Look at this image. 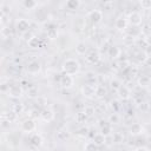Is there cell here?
<instances>
[{
    "instance_id": "1",
    "label": "cell",
    "mask_w": 151,
    "mask_h": 151,
    "mask_svg": "<svg viewBox=\"0 0 151 151\" xmlns=\"http://www.w3.org/2000/svg\"><path fill=\"white\" fill-rule=\"evenodd\" d=\"M61 68H63L64 74L72 76V74L78 73V71H79V68H80V65H79V63H78L76 59L70 58V59H66V60L64 61Z\"/></svg>"
},
{
    "instance_id": "2",
    "label": "cell",
    "mask_w": 151,
    "mask_h": 151,
    "mask_svg": "<svg viewBox=\"0 0 151 151\" xmlns=\"http://www.w3.org/2000/svg\"><path fill=\"white\" fill-rule=\"evenodd\" d=\"M97 92V85L94 84H84L81 87V93L86 98H93Z\"/></svg>"
},
{
    "instance_id": "3",
    "label": "cell",
    "mask_w": 151,
    "mask_h": 151,
    "mask_svg": "<svg viewBox=\"0 0 151 151\" xmlns=\"http://www.w3.org/2000/svg\"><path fill=\"white\" fill-rule=\"evenodd\" d=\"M59 81H60V85L63 87H65V88H70L73 85V78L71 76H67V74H63L60 77Z\"/></svg>"
},
{
    "instance_id": "4",
    "label": "cell",
    "mask_w": 151,
    "mask_h": 151,
    "mask_svg": "<svg viewBox=\"0 0 151 151\" xmlns=\"http://www.w3.org/2000/svg\"><path fill=\"white\" fill-rule=\"evenodd\" d=\"M22 92H24V91H22V87H21L20 85H12V86H9V90H8L9 96L13 97V98H19V97H21Z\"/></svg>"
},
{
    "instance_id": "5",
    "label": "cell",
    "mask_w": 151,
    "mask_h": 151,
    "mask_svg": "<svg viewBox=\"0 0 151 151\" xmlns=\"http://www.w3.org/2000/svg\"><path fill=\"white\" fill-rule=\"evenodd\" d=\"M35 129V122L33 119H26L21 124V130L25 132H32Z\"/></svg>"
},
{
    "instance_id": "6",
    "label": "cell",
    "mask_w": 151,
    "mask_h": 151,
    "mask_svg": "<svg viewBox=\"0 0 151 151\" xmlns=\"http://www.w3.org/2000/svg\"><path fill=\"white\" fill-rule=\"evenodd\" d=\"M40 118H41L44 122H51V120H53V118H54V112H53L51 109H44V110L40 112Z\"/></svg>"
},
{
    "instance_id": "7",
    "label": "cell",
    "mask_w": 151,
    "mask_h": 151,
    "mask_svg": "<svg viewBox=\"0 0 151 151\" xmlns=\"http://www.w3.org/2000/svg\"><path fill=\"white\" fill-rule=\"evenodd\" d=\"M129 21L131 25L133 26H138L142 24V15L138 13V12H132L130 15H129Z\"/></svg>"
},
{
    "instance_id": "8",
    "label": "cell",
    "mask_w": 151,
    "mask_h": 151,
    "mask_svg": "<svg viewBox=\"0 0 151 151\" xmlns=\"http://www.w3.org/2000/svg\"><path fill=\"white\" fill-rule=\"evenodd\" d=\"M40 70H41V65H40V63L37 61V60L31 61V63L28 64V66H27V71H28V73H31V74H37Z\"/></svg>"
},
{
    "instance_id": "9",
    "label": "cell",
    "mask_w": 151,
    "mask_h": 151,
    "mask_svg": "<svg viewBox=\"0 0 151 151\" xmlns=\"http://www.w3.org/2000/svg\"><path fill=\"white\" fill-rule=\"evenodd\" d=\"M88 18L91 19V21H92V22L97 24V22H99V21L103 19V12H101V11H99V9H94V11L90 12Z\"/></svg>"
},
{
    "instance_id": "10",
    "label": "cell",
    "mask_w": 151,
    "mask_h": 151,
    "mask_svg": "<svg viewBox=\"0 0 151 151\" xmlns=\"http://www.w3.org/2000/svg\"><path fill=\"white\" fill-rule=\"evenodd\" d=\"M85 59H86V61L90 63V64H97V63L99 61V59H100V55H99L98 52L92 51V52H90V53L85 57Z\"/></svg>"
},
{
    "instance_id": "11",
    "label": "cell",
    "mask_w": 151,
    "mask_h": 151,
    "mask_svg": "<svg viewBox=\"0 0 151 151\" xmlns=\"http://www.w3.org/2000/svg\"><path fill=\"white\" fill-rule=\"evenodd\" d=\"M143 131H144V129H143L142 124H139V123H134V124H132V125L130 126V133H131L132 136L142 134Z\"/></svg>"
},
{
    "instance_id": "12",
    "label": "cell",
    "mask_w": 151,
    "mask_h": 151,
    "mask_svg": "<svg viewBox=\"0 0 151 151\" xmlns=\"http://www.w3.org/2000/svg\"><path fill=\"white\" fill-rule=\"evenodd\" d=\"M117 91H118V96H119L120 99L126 100V99L130 98V91H129V88H127L126 86H123V85H122Z\"/></svg>"
},
{
    "instance_id": "13",
    "label": "cell",
    "mask_w": 151,
    "mask_h": 151,
    "mask_svg": "<svg viewBox=\"0 0 151 151\" xmlns=\"http://www.w3.org/2000/svg\"><path fill=\"white\" fill-rule=\"evenodd\" d=\"M107 54H109V57H111L112 59H117V58L120 55V50H119L117 46L111 45V46L107 48Z\"/></svg>"
},
{
    "instance_id": "14",
    "label": "cell",
    "mask_w": 151,
    "mask_h": 151,
    "mask_svg": "<svg viewBox=\"0 0 151 151\" xmlns=\"http://www.w3.org/2000/svg\"><path fill=\"white\" fill-rule=\"evenodd\" d=\"M17 28H18V31H20V32H26V31L29 28V22H28L26 19H20V20L17 22Z\"/></svg>"
},
{
    "instance_id": "15",
    "label": "cell",
    "mask_w": 151,
    "mask_h": 151,
    "mask_svg": "<svg viewBox=\"0 0 151 151\" xmlns=\"http://www.w3.org/2000/svg\"><path fill=\"white\" fill-rule=\"evenodd\" d=\"M92 143L99 147V146L104 145V143H105V137H104L101 133H97V134H94V136H93Z\"/></svg>"
},
{
    "instance_id": "16",
    "label": "cell",
    "mask_w": 151,
    "mask_h": 151,
    "mask_svg": "<svg viewBox=\"0 0 151 151\" xmlns=\"http://www.w3.org/2000/svg\"><path fill=\"white\" fill-rule=\"evenodd\" d=\"M31 144L33 145V146H35V147H38V146H40L41 144H42V138H41V136L40 134H34V136H32L31 137Z\"/></svg>"
},
{
    "instance_id": "17",
    "label": "cell",
    "mask_w": 151,
    "mask_h": 151,
    "mask_svg": "<svg viewBox=\"0 0 151 151\" xmlns=\"http://www.w3.org/2000/svg\"><path fill=\"white\" fill-rule=\"evenodd\" d=\"M126 25H127V22H126V19H124V18H118L114 22V26L117 29H125Z\"/></svg>"
},
{
    "instance_id": "18",
    "label": "cell",
    "mask_w": 151,
    "mask_h": 151,
    "mask_svg": "<svg viewBox=\"0 0 151 151\" xmlns=\"http://www.w3.org/2000/svg\"><path fill=\"white\" fill-rule=\"evenodd\" d=\"M55 138L60 142H65L66 139L70 138V133L67 131H58V133L55 134Z\"/></svg>"
},
{
    "instance_id": "19",
    "label": "cell",
    "mask_w": 151,
    "mask_h": 151,
    "mask_svg": "<svg viewBox=\"0 0 151 151\" xmlns=\"http://www.w3.org/2000/svg\"><path fill=\"white\" fill-rule=\"evenodd\" d=\"M87 51V47L85 45V42H78L77 46H76V52L78 54H85Z\"/></svg>"
},
{
    "instance_id": "20",
    "label": "cell",
    "mask_w": 151,
    "mask_h": 151,
    "mask_svg": "<svg viewBox=\"0 0 151 151\" xmlns=\"http://www.w3.org/2000/svg\"><path fill=\"white\" fill-rule=\"evenodd\" d=\"M138 84L139 86H149L150 85V78L147 76H142L139 79H138Z\"/></svg>"
},
{
    "instance_id": "21",
    "label": "cell",
    "mask_w": 151,
    "mask_h": 151,
    "mask_svg": "<svg viewBox=\"0 0 151 151\" xmlns=\"http://www.w3.org/2000/svg\"><path fill=\"white\" fill-rule=\"evenodd\" d=\"M27 42H28V46L32 47V48H38V47H39V39H38L37 37L29 38V40H28Z\"/></svg>"
},
{
    "instance_id": "22",
    "label": "cell",
    "mask_w": 151,
    "mask_h": 151,
    "mask_svg": "<svg viewBox=\"0 0 151 151\" xmlns=\"http://www.w3.org/2000/svg\"><path fill=\"white\" fill-rule=\"evenodd\" d=\"M84 151H98V146L94 145L92 142H87L84 145Z\"/></svg>"
},
{
    "instance_id": "23",
    "label": "cell",
    "mask_w": 151,
    "mask_h": 151,
    "mask_svg": "<svg viewBox=\"0 0 151 151\" xmlns=\"http://www.w3.org/2000/svg\"><path fill=\"white\" fill-rule=\"evenodd\" d=\"M100 131H101L100 133H101L104 137L109 136V134H110V132H111V125L106 123L105 125H103V126H101V130H100Z\"/></svg>"
},
{
    "instance_id": "24",
    "label": "cell",
    "mask_w": 151,
    "mask_h": 151,
    "mask_svg": "<svg viewBox=\"0 0 151 151\" xmlns=\"http://www.w3.org/2000/svg\"><path fill=\"white\" fill-rule=\"evenodd\" d=\"M86 118H87V116H86L84 112H78V113L76 114V120H77L78 123H84V122L86 120Z\"/></svg>"
},
{
    "instance_id": "25",
    "label": "cell",
    "mask_w": 151,
    "mask_h": 151,
    "mask_svg": "<svg viewBox=\"0 0 151 151\" xmlns=\"http://www.w3.org/2000/svg\"><path fill=\"white\" fill-rule=\"evenodd\" d=\"M12 109H13V112H14L15 114L22 113V111H24V105H22V104H14Z\"/></svg>"
},
{
    "instance_id": "26",
    "label": "cell",
    "mask_w": 151,
    "mask_h": 151,
    "mask_svg": "<svg viewBox=\"0 0 151 151\" xmlns=\"http://www.w3.org/2000/svg\"><path fill=\"white\" fill-rule=\"evenodd\" d=\"M124 139V136L120 132H114L113 133V142L114 143H122Z\"/></svg>"
},
{
    "instance_id": "27",
    "label": "cell",
    "mask_w": 151,
    "mask_h": 151,
    "mask_svg": "<svg viewBox=\"0 0 151 151\" xmlns=\"http://www.w3.org/2000/svg\"><path fill=\"white\" fill-rule=\"evenodd\" d=\"M57 34H58L57 28H48V29H47V37H48L50 39L57 38Z\"/></svg>"
},
{
    "instance_id": "28",
    "label": "cell",
    "mask_w": 151,
    "mask_h": 151,
    "mask_svg": "<svg viewBox=\"0 0 151 151\" xmlns=\"http://www.w3.org/2000/svg\"><path fill=\"white\" fill-rule=\"evenodd\" d=\"M27 93H28V97L34 98V97L38 96V88H37V87H31V88H28Z\"/></svg>"
},
{
    "instance_id": "29",
    "label": "cell",
    "mask_w": 151,
    "mask_h": 151,
    "mask_svg": "<svg viewBox=\"0 0 151 151\" xmlns=\"http://www.w3.org/2000/svg\"><path fill=\"white\" fill-rule=\"evenodd\" d=\"M66 6H67L70 9H76V8L79 6V2H78V1H68V2H66Z\"/></svg>"
},
{
    "instance_id": "30",
    "label": "cell",
    "mask_w": 151,
    "mask_h": 151,
    "mask_svg": "<svg viewBox=\"0 0 151 151\" xmlns=\"http://www.w3.org/2000/svg\"><path fill=\"white\" fill-rule=\"evenodd\" d=\"M120 86H122V84H120V81H119L118 79H113V80H111V87H112V88L118 90Z\"/></svg>"
},
{
    "instance_id": "31",
    "label": "cell",
    "mask_w": 151,
    "mask_h": 151,
    "mask_svg": "<svg viewBox=\"0 0 151 151\" xmlns=\"http://www.w3.org/2000/svg\"><path fill=\"white\" fill-rule=\"evenodd\" d=\"M105 93H106V90H105V88H103L101 86H97L96 96H98V97H103V96H105Z\"/></svg>"
},
{
    "instance_id": "32",
    "label": "cell",
    "mask_w": 151,
    "mask_h": 151,
    "mask_svg": "<svg viewBox=\"0 0 151 151\" xmlns=\"http://www.w3.org/2000/svg\"><path fill=\"white\" fill-rule=\"evenodd\" d=\"M87 132H88V129H87V127H81V129L78 131V136H80V137H85V136L87 134Z\"/></svg>"
},
{
    "instance_id": "33",
    "label": "cell",
    "mask_w": 151,
    "mask_h": 151,
    "mask_svg": "<svg viewBox=\"0 0 151 151\" xmlns=\"http://www.w3.org/2000/svg\"><path fill=\"white\" fill-rule=\"evenodd\" d=\"M35 5H37L35 1H25V2H24V6H25L26 8H28V9L32 8V7H34Z\"/></svg>"
},
{
    "instance_id": "34",
    "label": "cell",
    "mask_w": 151,
    "mask_h": 151,
    "mask_svg": "<svg viewBox=\"0 0 151 151\" xmlns=\"http://www.w3.org/2000/svg\"><path fill=\"white\" fill-rule=\"evenodd\" d=\"M84 113H85L86 116H92V114L94 113V109H92V107H85Z\"/></svg>"
},
{
    "instance_id": "35",
    "label": "cell",
    "mask_w": 151,
    "mask_h": 151,
    "mask_svg": "<svg viewBox=\"0 0 151 151\" xmlns=\"http://www.w3.org/2000/svg\"><path fill=\"white\" fill-rule=\"evenodd\" d=\"M8 90H9V85H7L6 83L0 84V91H1V92H6V91H8Z\"/></svg>"
},
{
    "instance_id": "36",
    "label": "cell",
    "mask_w": 151,
    "mask_h": 151,
    "mask_svg": "<svg viewBox=\"0 0 151 151\" xmlns=\"http://www.w3.org/2000/svg\"><path fill=\"white\" fill-rule=\"evenodd\" d=\"M111 107L114 109V111H118V109H119V104H118V101H117V100L111 101Z\"/></svg>"
},
{
    "instance_id": "37",
    "label": "cell",
    "mask_w": 151,
    "mask_h": 151,
    "mask_svg": "<svg viewBox=\"0 0 151 151\" xmlns=\"http://www.w3.org/2000/svg\"><path fill=\"white\" fill-rule=\"evenodd\" d=\"M140 5L144 7V8H149L150 6H151V1H140Z\"/></svg>"
},
{
    "instance_id": "38",
    "label": "cell",
    "mask_w": 151,
    "mask_h": 151,
    "mask_svg": "<svg viewBox=\"0 0 151 151\" xmlns=\"http://www.w3.org/2000/svg\"><path fill=\"white\" fill-rule=\"evenodd\" d=\"M92 76H93V73L90 72V73H87V77H86V78H87V80L91 79V80H93V83H94V81H96V76H94V77H92Z\"/></svg>"
},
{
    "instance_id": "39",
    "label": "cell",
    "mask_w": 151,
    "mask_h": 151,
    "mask_svg": "<svg viewBox=\"0 0 151 151\" xmlns=\"http://www.w3.org/2000/svg\"><path fill=\"white\" fill-rule=\"evenodd\" d=\"M110 120H111V122H118V116H117V114H112V116L110 117Z\"/></svg>"
},
{
    "instance_id": "40",
    "label": "cell",
    "mask_w": 151,
    "mask_h": 151,
    "mask_svg": "<svg viewBox=\"0 0 151 151\" xmlns=\"http://www.w3.org/2000/svg\"><path fill=\"white\" fill-rule=\"evenodd\" d=\"M134 151H149V149L145 147V146H139V147H137Z\"/></svg>"
},
{
    "instance_id": "41",
    "label": "cell",
    "mask_w": 151,
    "mask_h": 151,
    "mask_svg": "<svg viewBox=\"0 0 151 151\" xmlns=\"http://www.w3.org/2000/svg\"><path fill=\"white\" fill-rule=\"evenodd\" d=\"M0 144H1V140H0Z\"/></svg>"
}]
</instances>
